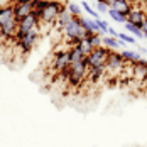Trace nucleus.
I'll use <instances>...</instances> for the list:
<instances>
[{
    "instance_id": "nucleus-17",
    "label": "nucleus",
    "mask_w": 147,
    "mask_h": 147,
    "mask_svg": "<svg viewBox=\"0 0 147 147\" xmlns=\"http://www.w3.org/2000/svg\"><path fill=\"white\" fill-rule=\"evenodd\" d=\"M107 14L110 15L115 22H118V24H125V22H127V17H125V15H122L120 12H117L115 9H108V12H107Z\"/></svg>"
},
{
    "instance_id": "nucleus-3",
    "label": "nucleus",
    "mask_w": 147,
    "mask_h": 147,
    "mask_svg": "<svg viewBox=\"0 0 147 147\" xmlns=\"http://www.w3.org/2000/svg\"><path fill=\"white\" fill-rule=\"evenodd\" d=\"M39 36H41L39 29L30 30V32H27V34H20V32H17V36H15V47H17L20 53L29 54L30 51L34 49V46L37 44Z\"/></svg>"
},
{
    "instance_id": "nucleus-11",
    "label": "nucleus",
    "mask_w": 147,
    "mask_h": 147,
    "mask_svg": "<svg viewBox=\"0 0 147 147\" xmlns=\"http://www.w3.org/2000/svg\"><path fill=\"white\" fill-rule=\"evenodd\" d=\"M12 19H15L14 5H10V3L2 5V9H0V26L7 24V22H9V20H12Z\"/></svg>"
},
{
    "instance_id": "nucleus-28",
    "label": "nucleus",
    "mask_w": 147,
    "mask_h": 147,
    "mask_svg": "<svg viewBox=\"0 0 147 147\" xmlns=\"http://www.w3.org/2000/svg\"><path fill=\"white\" fill-rule=\"evenodd\" d=\"M41 2H44V3H51V2H59V0H41Z\"/></svg>"
},
{
    "instance_id": "nucleus-15",
    "label": "nucleus",
    "mask_w": 147,
    "mask_h": 147,
    "mask_svg": "<svg viewBox=\"0 0 147 147\" xmlns=\"http://www.w3.org/2000/svg\"><path fill=\"white\" fill-rule=\"evenodd\" d=\"M120 56L122 59L127 63V64H134L135 61H139L140 59V54L139 53H134V51H127V49H123L122 53H120Z\"/></svg>"
},
{
    "instance_id": "nucleus-7",
    "label": "nucleus",
    "mask_w": 147,
    "mask_h": 147,
    "mask_svg": "<svg viewBox=\"0 0 147 147\" xmlns=\"http://www.w3.org/2000/svg\"><path fill=\"white\" fill-rule=\"evenodd\" d=\"M71 64L69 61V51L68 49H61L54 53V61H53V68H54V73L63 71L64 68H68Z\"/></svg>"
},
{
    "instance_id": "nucleus-16",
    "label": "nucleus",
    "mask_w": 147,
    "mask_h": 147,
    "mask_svg": "<svg viewBox=\"0 0 147 147\" xmlns=\"http://www.w3.org/2000/svg\"><path fill=\"white\" fill-rule=\"evenodd\" d=\"M102 46L103 47H108V49H112V51H115L120 47V42H118L117 37H112V36H105L102 37Z\"/></svg>"
},
{
    "instance_id": "nucleus-2",
    "label": "nucleus",
    "mask_w": 147,
    "mask_h": 147,
    "mask_svg": "<svg viewBox=\"0 0 147 147\" xmlns=\"http://www.w3.org/2000/svg\"><path fill=\"white\" fill-rule=\"evenodd\" d=\"M68 71H69L68 85H69L71 88H78V86H81L83 80L88 76V71H90L86 58L83 59V61H80V63H71V64L68 66Z\"/></svg>"
},
{
    "instance_id": "nucleus-29",
    "label": "nucleus",
    "mask_w": 147,
    "mask_h": 147,
    "mask_svg": "<svg viewBox=\"0 0 147 147\" xmlns=\"http://www.w3.org/2000/svg\"><path fill=\"white\" fill-rule=\"evenodd\" d=\"M0 9H2V5H0Z\"/></svg>"
},
{
    "instance_id": "nucleus-22",
    "label": "nucleus",
    "mask_w": 147,
    "mask_h": 147,
    "mask_svg": "<svg viewBox=\"0 0 147 147\" xmlns=\"http://www.w3.org/2000/svg\"><path fill=\"white\" fill-rule=\"evenodd\" d=\"M117 39H120V41H123L125 44H134L135 47H137V44H135V39H134L132 36H129V34H122V32H120Z\"/></svg>"
},
{
    "instance_id": "nucleus-21",
    "label": "nucleus",
    "mask_w": 147,
    "mask_h": 147,
    "mask_svg": "<svg viewBox=\"0 0 147 147\" xmlns=\"http://www.w3.org/2000/svg\"><path fill=\"white\" fill-rule=\"evenodd\" d=\"M81 7H83V9H85V10H86L90 15H91V19H95V20H100V15H98V12H96L95 9H91L86 2H83V3H81Z\"/></svg>"
},
{
    "instance_id": "nucleus-9",
    "label": "nucleus",
    "mask_w": 147,
    "mask_h": 147,
    "mask_svg": "<svg viewBox=\"0 0 147 147\" xmlns=\"http://www.w3.org/2000/svg\"><path fill=\"white\" fill-rule=\"evenodd\" d=\"M146 15H147V12L144 9H140V7H132V10L127 14V22H130V24L137 26V27L140 29V24L144 22Z\"/></svg>"
},
{
    "instance_id": "nucleus-19",
    "label": "nucleus",
    "mask_w": 147,
    "mask_h": 147,
    "mask_svg": "<svg viewBox=\"0 0 147 147\" xmlns=\"http://www.w3.org/2000/svg\"><path fill=\"white\" fill-rule=\"evenodd\" d=\"M78 47H80V49H81V53H83V54H85V56H88L90 53H91V51H93V49H95V47H93V46L90 44L88 41H86V39H81V41H80V42H78Z\"/></svg>"
},
{
    "instance_id": "nucleus-10",
    "label": "nucleus",
    "mask_w": 147,
    "mask_h": 147,
    "mask_svg": "<svg viewBox=\"0 0 147 147\" xmlns=\"http://www.w3.org/2000/svg\"><path fill=\"white\" fill-rule=\"evenodd\" d=\"M110 9H115L117 12L127 17V14L132 10V3H130V0H112Z\"/></svg>"
},
{
    "instance_id": "nucleus-6",
    "label": "nucleus",
    "mask_w": 147,
    "mask_h": 147,
    "mask_svg": "<svg viewBox=\"0 0 147 147\" xmlns=\"http://www.w3.org/2000/svg\"><path fill=\"white\" fill-rule=\"evenodd\" d=\"M17 24H19V32H20V34H27L30 30L39 29V12L32 10L27 17L17 20Z\"/></svg>"
},
{
    "instance_id": "nucleus-24",
    "label": "nucleus",
    "mask_w": 147,
    "mask_h": 147,
    "mask_svg": "<svg viewBox=\"0 0 147 147\" xmlns=\"http://www.w3.org/2000/svg\"><path fill=\"white\" fill-rule=\"evenodd\" d=\"M108 5L103 3V2H96V12H108Z\"/></svg>"
},
{
    "instance_id": "nucleus-12",
    "label": "nucleus",
    "mask_w": 147,
    "mask_h": 147,
    "mask_svg": "<svg viewBox=\"0 0 147 147\" xmlns=\"http://www.w3.org/2000/svg\"><path fill=\"white\" fill-rule=\"evenodd\" d=\"M32 12V5H26V3H14V15L17 20H20V19H24V17H27V15Z\"/></svg>"
},
{
    "instance_id": "nucleus-18",
    "label": "nucleus",
    "mask_w": 147,
    "mask_h": 147,
    "mask_svg": "<svg viewBox=\"0 0 147 147\" xmlns=\"http://www.w3.org/2000/svg\"><path fill=\"white\" fill-rule=\"evenodd\" d=\"M125 29L129 30L132 36H135V37H139V39H142L144 37V32L139 29L137 26H134V24H130V22H125Z\"/></svg>"
},
{
    "instance_id": "nucleus-26",
    "label": "nucleus",
    "mask_w": 147,
    "mask_h": 147,
    "mask_svg": "<svg viewBox=\"0 0 147 147\" xmlns=\"http://www.w3.org/2000/svg\"><path fill=\"white\" fill-rule=\"evenodd\" d=\"M96 2H103V3H107L108 7H110V3H112V0H96Z\"/></svg>"
},
{
    "instance_id": "nucleus-5",
    "label": "nucleus",
    "mask_w": 147,
    "mask_h": 147,
    "mask_svg": "<svg viewBox=\"0 0 147 147\" xmlns=\"http://www.w3.org/2000/svg\"><path fill=\"white\" fill-rule=\"evenodd\" d=\"M123 66H125V61L122 59L120 53L112 51V53H110V56L107 58V63H105V74L117 76L118 73H122V71H123Z\"/></svg>"
},
{
    "instance_id": "nucleus-25",
    "label": "nucleus",
    "mask_w": 147,
    "mask_h": 147,
    "mask_svg": "<svg viewBox=\"0 0 147 147\" xmlns=\"http://www.w3.org/2000/svg\"><path fill=\"white\" fill-rule=\"evenodd\" d=\"M140 30L144 32V37L147 36V15H146V19H144V22L140 24Z\"/></svg>"
},
{
    "instance_id": "nucleus-23",
    "label": "nucleus",
    "mask_w": 147,
    "mask_h": 147,
    "mask_svg": "<svg viewBox=\"0 0 147 147\" xmlns=\"http://www.w3.org/2000/svg\"><path fill=\"white\" fill-rule=\"evenodd\" d=\"M98 26H100V32H103V34H107L108 36V22H105V20H98Z\"/></svg>"
},
{
    "instance_id": "nucleus-14",
    "label": "nucleus",
    "mask_w": 147,
    "mask_h": 147,
    "mask_svg": "<svg viewBox=\"0 0 147 147\" xmlns=\"http://www.w3.org/2000/svg\"><path fill=\"white\" fill-rule=\"evenodd\" d=\"M68 51H69V61H71V63H80V61H83V59L86 58V56L81 53V49H80L78 46L69 47Z\"/></svg>"
},
{
    "instance_id": "nucleus-13",
    "label": "nucleus",
    "mask_w": 147,
    "mask_h": 147,
    "mask_svg": "<svg viewBox=\"0 0 147 147\" xmlns=\"http://www.w3.org/2000/svg\"><path fill=\"white\" fill-rule=\"evenodd\" d=\"M71 19H73V15H71V12L68 10V7L64 5V7L61 9L59 15H58V20H56V24H58L59 29H63V27H64L68 22H71Z\"/></svg>"
},
{
    "instance_id": "nucleus-4",
    "label": "nucleus",
    "mask_w": 147,
    "mask_h": 147,
    "mask_svg": "<svg viewBox=\"0 0 147 147\" xmlns=\"http://www.w3.org/2000/svg\"><path fill=\"white\" fill-rule=\"evenodd\" d=\"M110 53H112V49H108V47H95L91 53H90L88 56H86V63H88V68H100V66H105V63H107V58L110 56Z\"/></svg>"
},
{
    "instance_id": "nucleus-8",
    "label": "nucleus",
    "mask_w": 147,
    "mask_h": 147,
    "mask_svg": "<svg viewBox=\"0 0 147 147\" xmlns=\"http://www.w3.org/2000/svg\"><path fill=\"white\" fill-rule=\"evenodd\" d=\"M17 32H19L17 19H12V20H9L7 24L0 26V37H2V39H15Z\"/></svg>"
},
{
    "instance_id": "nucleus-1",
    "label": "nucleus",
    "mask_w": 147,
    "mask_h": 147,
    "mask_svg": "<svg viewBox=\"0 0 147 147\" xmlns=\"http://www.w3.org/2000/svg\"><path fill=\"white\" fill-rule=\"evenodd\" d=\"M63 7H64V3H61V2H51V3H44L41 0L32 2V10L39 12V24H42V26L54 24L58 20V15Z\"/></svg>"
},
{
    "instance_id": "nucleus-20",
    "label": "nucleus",
    "mask_w": 147,
    "mask_h": 147,
    "mask_svg": "<svg viewBox=\"0 0 147 147\" xmlns=\"http://www.w3.org/2000/svg\"><path fill=\"white\" fill-rule=\"evenodd\" d=\"M66 7H68V10L71 12V15H73V17H81V7H80L78 3H73V2H69Z\"/></svg>"
},
{
    "instance_id": "nucleus-27",
    "label": "nucleus",
    "mask_w": 147,
    "mask_h": 147,
    "mask_svg": "<svg viewBox=\"0 0 147 147\" xmlns=\"http://www.w3.org/2000/svg\"><path fill=\"white\" fill-rule=\"evenodd\" d=\"M17 2H19V0H5V3H10V5H14Z\"/></svg>"
}]
</instances>
